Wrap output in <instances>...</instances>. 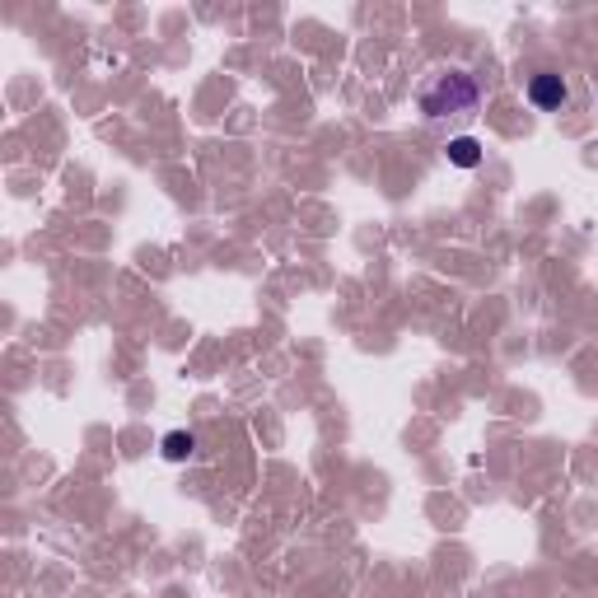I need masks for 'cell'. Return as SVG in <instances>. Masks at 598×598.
Here are the masks:
<instances>
[{"instance_id": "6da1fadb", "label": "cell", "mask_w": 598, "mask_h": 598, "mask_svg": "<svg viewBox=\"0 0 598 598\" xmlns=\"http://www.w3.org/2000/svg\"><path fill=\"white\" fill-rule=\"evenodd\" d=\"M477 99H482V89H477V79L467 70H440L421 89V117H430V122H440V117H458V112H472Z\"/></svg>"}, {"instance_id": "7a4b0ae2", "label": "cell", "mask_w": 598, "mask_h": 598, "mask_svg": "<svg viewBox=\"0 0 598 598\" xmlns=\"http://www.w3.org/2000/svg\"><path fill=\"white\" fill-rule=\"evenodd\" d=\"M566 99H571V85H566L556 70H538V75L529 79V103H533L538 112H556Z\"/></svg>"}, {"instance_id": "3957f363", "label": "cell", "mask_w": 598, "mask_h": 598, "mask_svg": "<svg viewBox=\"0 0 598 598\" xmlns=\"http://www.w3.org/2000/svg\"><path fill=\"white\" fill-rule=\"evenodd\" d=\"M445 159L454 169H477V164H482V141H477V136H454L445 145Z\"/></svg>"}, {"instance_id": "277c9868", "label": "cell", "mask_w": 598, "mask_h": 598, "mask_svg": "<svg viewBox=\"0 0 598 598\" xmlns=\"http://www.w3.org/2000/svg\"><path fill=\"white\" fill-rule=\"evenodd\" d=\"M159 454H164L169 463H187V458H196V435H192V430H169V435H164V445H159Z\"/></svg>"}]
</instances>
